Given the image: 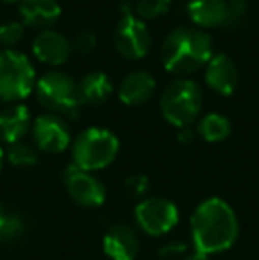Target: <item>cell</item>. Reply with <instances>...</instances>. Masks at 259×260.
<instances>
[{"label": "cell", "mask_w": 259, "mask_h": 260, "mask_svg": "<svg viewBox=\"0 0 259 260\" xmlns=\"http://www.w3.org/2000/svg\"><path fill=\"white\" fill-rule=\"evenodd\" d=\"M112 92H114L112 80L101 71L87 73L78 82V94L82 105H101L112 96Z\"/></svg>", "instance_id": "obj_18"}, {"label": "cell", "mask_w": 259, "mask_h": 260, "mask_svg": "<svg viewBox=\"0 0 259 260\" xmlns=\"http://www.w3.org/2000/svg\"><path fill=\"white\" fill-rule=\"evenodd\" d=\"M140 250V241L133 226L116 223L103 234V251L110 260H135Z\"/></svg>", "instance_id": "obj_11"}, {"label": "cell", "mask_w": 259, "mask_h": 260, "mask_svg": "<svg viewBox=\"0 0 259 260\" xmlns=\"http://www.w3.org/2000/svg\"><path fill=\"white\" fill-rule=\"evenodd\" d=\"M36 71L27 57L14 50L0 52V100L16 103L36 89Z\"/></svg>", "instance_id": "obj_5"}, {"label": "cell", "mask_w": 259, "mask_h": 260, "mask_svg": "<svg viewBox=\"0 0 259 260\" xmlns=\"http://www.w3.org/2000/svg\"><path fill=\"white\" fill-rule=\"evenodd\" d=\"M0 2H4V4H14V2H21V0H0Z\"/></svg>", "instance_id": "obj_32"}, {"label": "cell", "mask_w": 259, "mask_h": 260, "mask_svg": "<svg viewBox=\"0 0 259 260\" xmlns=\"http://www.w3.org/2000/svg\"><path fill=\"white\" fill-rule=\"evenodd\" d=\"M25 28L20 21H2L0 23V45L14 46L23 39Z\"/></svg>", "instance_id": "obj_23"}, {"label": "cell", "mask_w": 259, "mask_h": 260, "mask_svg": "<svg viewBox=\"0 0 259 260\" xmlns=\"http://www.w3.org/2000/svg\"><path fill=\"white\" fill-rule=\"evenodd\" d=\"M190 234L195 251L204 255L222 253L238 239V216L224 199L211 197L195 207L190 219Z\"/></svg>", "instance_id": "obj_1"}, {"label": "cell", "mask_w": 259, "mask_h": 260, "mask_svg": "<svg viewBox=\"0 0 259 260\" xmlns=\"http://www.w3.org/2000/svg\"><path fill=\"white\" fill-rule=\"evenodd\" d=\"M156 80L148 71H131L119 83L118 96L125 105L137 106L149 101L155 94Z\"/></svg>", "instance_id": "obj_16"}, {"label": "cell", "mask_w": 259, "mask_h": 260, "mask_svg": "<svg viewBox=\"0 0 259 260\" xmlns=\"http://www.w3.org/2000/svg\"><path fill=\"white\" fill-rule=\"evenodd\" d=\"M170 0H137V13L144 20H155L169 11Z\"/></svg>", "instance_id": "obj_22"}, {"label": "cell", "mask_w": 259, "mask_h": 260, "mask_svg": "<svg viewBox=\"0 0 259 260\" xmlns=\"http://www.w3.org/2000/svg\"><path fill=\"white\" fill-rule=\"evenodd\" d=\"M32 138L39 151L48 154L63 152L71 145V131L57 113H43L32 122Z\"/></svg>", "instance_id": "obj_10"}, {"label": "cell", "mask_w": 259, "mask_h": 260, "mask_svg": "<svg viewBox=\"0 0 259 260\" xmlns=\"http://www.w3.org/2000/svg\"><path fill=\"white\" fill-rule=\"evenodd\" d=\"M4 161H6V151H4L2 145H0V172H2V168H4Z\"/></svg>", "instance_id": "obj_31"}, {"label": "cell", "mask_w": 259, "mask_h": 260, "mask_svg": "<svg viewBox=\"0 0 259 260\" xmlns=\"http://www.w3.org/2000/svg\"><path fill=\"white\" fill-rule=\"evenodd\" d=\"M227 0H188L187 11L190 20L200 28L225 25L227 20Z\"/></svg>", "instance_id": "obj_17"}, {"label": "cell", "mask_w": 259, "mask_h": 260, "mask_svg": "<svg viewBox=\"0 0 259 260\" xmlns=\"http://www.w3.org/2000/svg\"><path fill=\"white\" fill-rule=\"evenodd\" d=\"M36 96L45 108L57 115H78L82 100L78 94V83L69 75L61 71H50L36 82Z\"/></svg>", "instance_id": "obj_6"}, {"label": "cell", "mask_w": 259, "mask_h": 260, "mask_svg": "<svg viewBox=\"0 0 259 260\" xmlns=\"http://www.w3.org/2000/svg\"><path fill=\"white\" fill-rule=\"evenodd\" d=\"M71 46L78 53H91L96 46V36L89 30H82L73 38Z\"/></svg>", "instance_id": "obj_25"}, {"label": "cell", "mask_w": 259, "mask_h": 260, "mask_svg": "<svg viewBox=\"0 0 259 260\" xmlns=\"http://www.w3.org/2000/svg\"><path fill=\"white\" fill-rule=\"evenodd\" d=\"M231 120L222 113H208L197 124V133L206 142H222L231 135Z\"/></svg>", "instance_id": "obj_19"}, {"label": "cell", "mask_w": 259, "mask_h": 260, "mask_svg": "<svg viewBox=\"0 0 259 260\" xmlns=\"http://www.w3.org/2000/svg\"><path fill=\"white\" fill-rule=\"evenodd\" d=\"M160 57L169 73L188 75L210 62L213 57V43L203 28L178 27L163 39Z\"/></svg>", "instance_id": "obj_2"}, {"label": "cell", "mask_w": 259, "mask_h": 260, "mask_svg": "<svg viewBox=\"0 0 259 260\" xmlns=\"http://www.w3.org/2000/svg\"><path fill=\"white\" fill-rule=\"evenodd\" d=\"M183 260H211V258H210V255H204V253H200V251H194V253H190Z\"/></svg>", "instance_id": "obj_29"}, {"label": "cell", "mask_w": 259, "mask_h": 260, "mask_svg": "<svg viewBox=\"0 0 259 260\" xmlns=\"http://www.w3.org/2000/svg\"><path fill=\"white\" fill-rule=\"evenodd\" d=\"M20 16L23 25L32 28L48 30L61 18V4L57 0H21Z\"/></svg>", "instance_id": "obj_14"}, {"label": "cell", "mask_w": 259, "mask_h": 260, "mask_svg": "<svg viewBox=\"0 0 259 260\" xmlns=\"http://www.w3.org/2000/svg\"><path fill=\"white\" fill-rule=\"evenodd\" d=\"M204 80L208 87L222 96H231L240 82V71L236 62L225 53H213L206 64Z\"/></svg>", "instance_id": "obj_12"}, {"label": "cell", "mask_w": 259, "mask_h": 260, "mask_svg": "<svg viewBox=\"0 0 259 260\" xmlns=\"http://www.w3.org/2000/svg\"><path fill=\"white\" fill-rule=\"evenodd\" d=\"M135 221L148 236H165L180 221V209L169 199L149 197L135 206Z\"/></svg>", "instance_id": "obj_7"}, {"label": "cell", "mask_w": 259, "mask_h": 260, "mask_svg": "<svg viewBox=\"0 0 259 260\" xmlns=\"http://www.w3.org/2000/svg\"><path fill=\"white\" fill-rule=\"evenodd\" d=\"M6 157L11 165L21 168H28L38 165L39 154L38 149L31 144H25V142H16V144H11L9 149L6 151Z\"/></svg>", "instance_id": "obj_20"}, {"label": "cell", "mask_w": 259, "mask_h": 260, "mask_svg": "<svg viewBox=\"0 0 259 260\" xmlns=\"http://www.w3.org/2000/svg\"><path fill=\"white\" fill-rule=\"evenodd\" d=\"M31 112L25 105L13 103L0 112V140L6 144H16L31 129Z\"/></svg>", "instance_id": "obj_15"}, {"label": "cell", "mask_w": 259, "mask_h": 260, "mask_svg": "<svg viewBox=\"0 0 259 260\" xmlns=\"http://www.w3.org/2000/svg\"><path fill=\"white\" fill-rule=\"evenodd\" d=\"M119 154V140L105 127H87L73 140V165L85 172L107 168Z\"/></svg>", "instance_id": "obj_3"}, {"label": "cell", "mask_w": 259, "mask_h": 260, "mask_svg": "<svg viewBox=\"0 0 259 260\" xmlns=\"http://www.w3.org/2000/svg\"><path fill=\"white\" fill-rule=\"evenodd\" d=\"M71 41L57 30H43L32 41V53L36 58L50 66L64 64L71 55Z\"/></svg>", "instance_id": "obj_13"}, {"label": "cell", "mask_w": 259, "mask_h": 260, "mask_svg": "<svg viewBox=\"0 0 259 260\" xmlns=\"http://www.w3.org/2000/svg\"><path fill=\"white\" fill-rule=\"evenodd\" d=\"M7 212H9V211H7V207L4 206L2 202H0V223H2V219H4V218H6V216H7Z\"/></svg>", "instance_id": "obj_30"}, {"label": "cell", "mask_w": 259, "mask_h": 260, "mask_svg": "<svg viewBox=\"0 0 259 260\" xmlns=\"http://www.w3.org/2000/svg\"><path fill=\"white\" fill-rule=\"evenodd\" d=\"M125 189L130 197H133V199H142V197L146 199V193L149 191L148 175H144V174L130 175V177L125 181Z\"/></svg>", "instance_id": "obj_24"}, {"label": "cell", "mask_w": 259, "mask_h": 260, "mask_svg": "<svg viewBox=\"0 0 259 260\" xmlns=\"http://www.w3.org/2000/svg\"><path fill=\"white\" fill-rule=\"evenodd\" d=\"M25 229H27L25 219L16 212L9 211L0 223V244H9L18 241L25 234Z\"/></svg>", "instance_id": "obj_21"}, {"label": "cell", "mask_w": 259, "mask_h": 260, "mask_svg": "<svg viewBox=\"0 0 259 260\" xmlns=\"http://www.w3.org/2000/svg\"><path fill=\"white\" fill-rule=\"evenodd\" d=\"M245 13V0H231L227 6V20H225V25L235 23Z\"/></svg>", "instance_id": "obj_27"}, {"label": "cell", "mask_w": 259, "mask_h": 260, "mask_svg": "<svg viewBox=\"0 0 259 260\" xmlns=\"http://www.w3.org/2000/svg\"><path fill=\"white\" fill-rule=\"evenodd\" d=\"M194 137H195V133L190 126L178 127V140H180L181 144H190V142L194 140Z\"/></svg>", "instance_id": "obj_28"}, {"label": "cell", "mask_w": 259, "mask_h": 260, "mask_svg": "<svg viewBox=\"0 0 259 260\" xmlns=\"http://www.w3.org/2000/svg\"><path fill=\"white\" fill-rule=\"evenodd\" d=\"M63 182L68 195L82 207H100L107 200V189H105L103 182L93 172L82 170V168L75 167L73 163L69 167H66L63 174Z\"/></svg>", "instance_id": "obj_8"}, {"label": "cell", "mask_w": 259, "mask_h": 260, "mask_svg": "<svg viewBox=\"0 0 259 260\" xmlns=\"http://www.w3.org/2000/svg\"><path fill=\"white\" fill-rule=\"evenodd\" d=\"M160 110L167 122L172 126H192L203 110V90L194 80H174L160 96Z\"/></svg>", "instance_id": "obj_4"}, {"label": "cell", "mask_w": 259, "mask_h": 260, "mask_svg": "<svg viewBox=\"0 0 259 260\" xmlns=\"http://www.w3.org/2000/svg\"><path fill=\"white\" fill-rule=\"evenodd\" d=\"M187 251V243H181V241H172V243L163 244L158 250L160 257L162 258H176L180 255H183Z\"/></svg>", "instance_id": "obj_26"}, {"label": "cell", "mask_w": 259, "mask_h": 260, "mask_svg": "<svg viewBox=\"0 0 259 260\" xmlns=\"http://www.w3.org/2000/svg\"><path fill=\"white\" fill-rule=\"evenodd\" d=\"M114 45L126 58H142L151 48V34L140 18L125 13L114 30Z\"/></svg>", "instance_id": "obj_9"}]
</instances>
